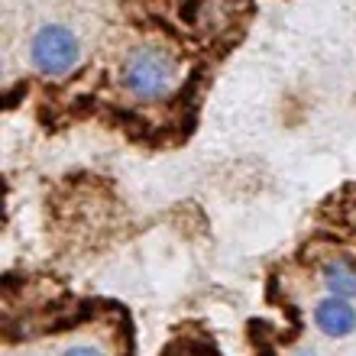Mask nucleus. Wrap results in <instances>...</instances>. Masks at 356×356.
I'll return each mask as SVG.
<instances>
[{
    "label": "nucleus",
    "instance_id": "7ed1b4c3",
    "mask_svg": "<svg viewBox=\"0 0 356 356\" xmlns=\"http://www.w3.org/2000/svg\"><path fill=\"white\" fill-rule=\"evenodd\" d=\"M315 324L327 337H350L356 330V308L346 298L330 295L315 308Z\"/></svg>",
    "mask_w": 356,
    "mask_h": 356
},
{
    "label": "nucleus",
    "instance_id": "f257e3e1",
    "mask_svg": "<svg viewBox=\"0 0 356 356\" xmlns=\"http://www.w3.org/2000/svg\"><path fill=\"white\" fill-rule=\"evenodd\" d=\"M120 81L139 101H166L181 81L178 59L162 46H139L123 59Z\"/></svg>",
    "mask_w": 356,
    "mask_h": 356
},
{
    "label": "nucleus",
    "instance_id": "f03ea898",
    "mask_svg": "<svg viewBox=\"0 0 356 356\" xmlns=\"http://www.w3.org/2000/svg\"><path fill=\"white\" fill-rule=\"evenodd\" d=\"M81 59V46L75 39V32L65 26H42L30 42V62L36 72L49 75V78H62L78 65Z\"/></svg>",
    "mask_w": 356,
    "mask_h": 356
},
{
    "label": "nucleus",
    "instance_id": "423d86ee",
    "mask_svg": "<svg viewBox=\"0 0 356 356\" xmlns=\"http://www.w3.org/2000/svg\"><path fill=\"white\" fill-rule=\"evenodd\" d=\"M295 356H317L315 350H301V353H295Z\"/></svg>",
    "mask_w": 356,
    "mask_h": 356
},
{
    "label": "nucleus",
    "instance_id": "20e7f679",
    "mask_svg": "<svg viewBox=\"0 0 356 356\" xmlns=\"http://www.w3.org/2000/svg\"><path fill=\"white\" fill-rule=\"evenodd\" d=\"M324 285L337 298H356V262L330 259L324 266Z\"/></svg>",
    "mask_w": 356,
    "mask_h": 356
},
{
    "label": "nucleus",
    "instance_id": "39448f33",
    "mask_svg": "<svg viewBox=\"0 0 356 356\" xmlns=\"http://www.w3.org/2000/svg\"><path fill=\"white\" fill-rule=\"evenodd\" d=\"M65 356H104V353H101L97 346H72Z\"/></svg>",
    "mask_w": 356,
    "mask_h": 356
}]
</instances>
